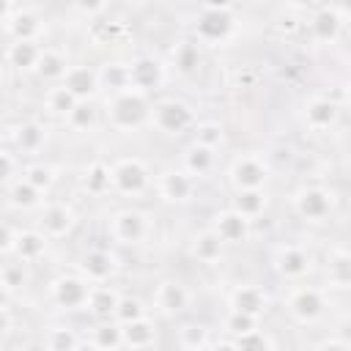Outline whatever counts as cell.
<instances>
[{
	"mask_svg": "<svg viewBox=\"0 0 351 351\" xmlns=\"http://www.w3.org/2000/svg\"><path fill=\"white\" fill-rule=\"evenodd\" d=\"M151 107L154 104L148 101V96L134 88L107 93L104 99V115L115 132H134L143 123H151Z\"/></svg>",
	"mask_w": 351,
	"mask_h": 351,
	"instance_id": "6da1fadb",
	"label": "cell"
},
{
	"mask_svg": "<svg viewBox=\"0 0 351 351\" xmlns=\"http://www.w3.org/2000/svg\"><path fill=\"white\" fill-rule=\"evenodd\" d=\"M236 5H200L195 16V38L200 44H222L236 30Z\"/></svg>",
	"mask_w": 351,
	"mask_h": 351,
	"instance_id": "7a4b0ae2",
	"label": "cell"
},
{
	"mask_svg": "<svg viewBox=\"0 0 351 351\" xmlns=\"http://www.w3.org/2000/svg\"><path fill=\"white\" fill-rule=\"evenodd\" d=\"M110 173H112V189L126 197L143 195L151 184V170L140 156H123V159L112 162Z\"/></svg>",
	"mask_w": 351,
	"mask_h": 351,
	"instance_id": "3957f363",
	"label": "cell"
},
{
	"mask_svg": "<svg viewBox=\"0 0 351 351\" xmlns=\"http://www.w3.org/2000/svg\"><path fill=\"white\" fill-rule=\"evenodd\" d=\"M326 293L313 285H293L285 296V310L299 324H313L326 313Z\"/></svg>",
	"mask_w": 351,
	"mask_h": 351,
	"instance_id": "277c9868",
	"label": "cell"
},
{
	"mask_svg": "<svg viewBox=\"0 0 351 351\" xmlns=\"http://www.w3.org/2000/svg\"><path fill=\"white\" fill-rule=\"evenodd\" d=\"M195 123V112L181 99H159L151 107V126L162 134H181Z\"/></svg>",
	"mask_w": 351,
	"mask_h": 351,
	"instance_id": "5b68a950",
	"label": "cell"
},
{
	"mask_svg": "<svg viewBox=\"0 0 351 351\" xmlns=\"http://www.w3.org/2000/svg\"><path fill=\"white\" fill-rule=\"evenodd\" d=\"M107 233H110V239L115 244L134 247V244H143L145 241V236H148V219L137 208H121V211H115L107 219Z\"/></svg>",
	"mask_w": 351,
	"mask_h": 351,
	"instance_id": "8992f818",
	"label": "cell"
},
{
	"mask_svg": "<svg viewBox=\"0 0 351 351\" xmlns=\"http://www.w3.org/2000/svg\"><path fill=\"white\" fill-rule=\"evenodd\" d=\"M228 178L236 186V192H241V189H263V184L269 178V167H266L263 156H258V154H241V156H236L230 162Z\"/></svg>",
	"mask_w": 351,
	"mask_h": 351,
	"instance_id": "52a82bcc",
	"label": "cell"
},
{
	"mask_svg": "<svg viewBox=\"0 0 351 351\" xmlns=\"http://www.w3.org/2000/svg\"><path fill=\"white\" fill-rule=\"evenodd\" d=\"M52 302L63 310H82L88 307V296H90V282L80 274H60L52 280L49 285Z\"/></svg>",
	"mask_w": 351,
	"mask_h": 351,
	"instance_id": "ba28073f",
	"label": "cell"
},
{
	"mask_svg": "<svg viewBox=\"0 0 351 351\" xmlns=\"http://www.w3.org/2000/svg\"><path fill=\"white\" fill-rule=\"evenodd\" d=\"M332 206H335L332 192L324 186H302L293 195V208L307 222H324L332 214Z\"/></svg>",
	"mask_w": 351,
	"mask_h": 351,
	"instance_id": "9c48e42d",
	"label": "cell"
},
{
	"mask_svg": "<svg viewBox=\"0 0 351 351\" xmlns=\"http://www.w3.org/2000/svg\"><path fill=\"white\" fill-rule=\"evenodd\" d=\"M115 269H118V261H115V255H112L110 250H104V247H93V250L82 252V258H80V263H77V274L85 277L90 285H104V282H110L112 274H115Z\"/></svg>",
	"mask_w": 351,
	"mask_h": 351,
	"instance_id": "30bf717a",
	"label": "cell"
},
{
	"mask_svg": "<svg viewBox=\"0 0 351 351\" xmlns=\"http://www.w3.org/2000/svg\"><path fill=\"white\" fill-rule=\"evenodd\" d=\"M165 77H167L165 63L156 60V58H151V55L134 58V60L129 63V82H132L134 90H140V93H145V96H148L151 90L162 88Z\"/></svg>",
	"mask_w": 351,
	"mask_h": 351,
	"instance_id": "8fae6325",
	"label": "cell"
},
{
	"mask_svg": "<svg viewBox=\"0 0 351 351\" xmlns=\"http://www.w3.org/2000/svg\"><path fill=\"white\" fill-rule=\"evenodd\" d=\"M274 269H277V274H280L282 280H302V277L310 274L313 258H310V252H307L304 247H299V244H282V247H277V252H274Z\"/></svg>",
	"mask_w": 351,
	"mask_h": 351,
	"instance_id": "7c38bea8",
	"label": "cell"
},
{
	"mask_svg": "<svg viewBox=\"0 0 351 351\" xmlns=\"http://www.w3.org/2000/svg\"><path fill=\"white\" fill-rule=\"evenodd\" d=\"M156 192L170 203H186L195 195V178L184 167H167L156 176Z\"/></svg>",
	"mask_w": 351,
	"mask_h": 351,
	"instance_id": "4fadbf2b",
	"label": "cell"
},
{
	"mask_svg": "<svg viewBox=\"0 0 351 351\" xmlns=\"http://www.w3.org/2000/svg\"><path fill=\"white\" fill-rule=\"evenodd\" d=\"M343 22L346 19H343V14H340L337 5H315L313 14H310V19H307V27H310V36L315 41L329 44V41H335L340 36Z\"/></svg>",
	"mask_w": 351,
	"mask_h": 351,
	"instance_id": "5bb4252c",
	"label": "cell"
},
{
	"mask_svg": "<svg viewBox=\"0 0 351 351\" xmlns=\"http://www.w3.org/2000/svg\"><path fill=\"white\" fill-rule=\"evenodd\" d=\"M271 299L266 293V288L255 285V282H247V285H236L228 296V307L230 310H239V313H247V315H255L261 318L266 310H269Z\"/></svg>",
	"mask_w": 351,
	"mask_h": 351,
	"instance_id": "9a60e30c",
	"label": "cell"
},
{
	"mask_svg": "<svg viewBox=\"0 0 351 351\" xmlns=\"http://www.w3.org/2000/svg\"><path fill=\"white\" fill-rule=\"evenodd\" d=\"M74 228V211L66 203H47L41 206V217H38V230L47 239H63L69 230Z\"/></svg>",
	"mask_w": 351,
	"mask_h": 351,
	"instance_id": "2e32d148",
	"label": "cell"
},
{
	"mask_svg": "<svg viewBox=\"0 0 351 351\" xmlns=\"http://www.w3.org/2000/svg\"><path fill=\"white\" fill-rule=\"evenodd\" d=\"M151 299H154V307H156L162 315H178V313H184V310L189 307V291H186L181 282H176V280H162V282H156Z\"/></svg>",
	"mask_w": 351,
	"mask_h": 351,
	"instance_id": "e0dca14e",
	"label": "cell"
},
{
	"mask_svg": "<svg viewBox=\"0 0 351 351\" xmlns=\"http://www.w3.org/2000/svg\"><path fill=\"white\" fill-rule=\"evenodd\" d=\"M302 115H304V126H307V129H313V132H326V129H332V126L337 123L340 107H337L332 99H326V96H313V99L304 101Z\"/></svg>",
	"mask_w": 351,
	"mask_h": 351,
	"instance_id": "ac0fdd59",
	"label": "cell"
},
{
	"mask_svg": "<svg viewBox=\"0 0 351 351\" xmlns=\"http://www.w3.org/2000/svg\"><path fill=\"white\" fill-rule=\"evenodd\" d=\"M324 280L329 288L351 291V252L343 247H332L324 258Z\"/></svg>",
	"mask_w": 351,
	"mask_h": 351,
	"instance_id": "d6986e66",
	"label": "cell"
},
{
	"mask_svg": "<svg viewBox=\"0 0 351 351\" xmlns=\"http://www.w3.org/2000/svg\"><path fill=\"white\" fill-rule=\"evenodd\" d=\"M211 230L225 241V244H241L250 239V219H244L239 211L233 208H225V211H217L214 214V222H211Z\"/></svg>",
	"mask_w": 351,
	"mask_h": 351,
	"instance_id": "ffe728a7",
	"label": "cell"
},
{
	"mask_svg": "<svg viewBox=\"0 0 351 351\" xmlns=\"http://www.w3.org/2000/svg\"><path fill=\"white\" fill-rule=\"evenodd\" d=\"M63 85L80 99V101H90L99 93V71L90 66H71L69 74L63 77Z\"/></svg>",
	"mask_w": 351,
	"mask_h": 351,
	"instance_id": "44dd1931",
	"label": "cell"
},
{
	"mask_svg": "<svg viewBox=\"0 0 351 351\" xmlns=\"http://www.w3.org/2000/svg\"><path fill=\"white\" fill-rule=\"evenodd\" d=\"M47 143V129L38 123V121H25L16 126L14 132V151L19 156H33L44 148Z\"/></svg>",
	"mask_w": 351,
	"mask_h": 351,
	"instance_id": "7402d4cb",
	"label": "cell"
},
{
	"mask_svg": "<svg viewBox=\"0 0 351 351\" xmlns=\"http://www.w3.org/2000/svg\"><path fill=\"white\" fill-rule=\"evenodd\" d=\"M121 293L110 285V282H104V285H90V296H88V307L85 310H90L96 318H101V321H110V318H115V310H118V304H121Z\"/></svg>",
	"mask_w": 351,
	"mask_h": 351,
	"instance_id": "603a6c76",
	"label": "cell"
},
{
	"mask_svg": "<svg viewBox=\"0 0 351 351\" xmlns=\"http://www.w3.org/2000/svg\"><path fill=\"white\" fill-rule=\"evenodd\" d=\"M222 250H225V241L211 230H200L192 236V244H189V255L197 261V263H217L222 258Z\"/></svg>",
	"mask_w": 351,
	"mask_h": 351,
	"instance_id": "cb8c5ba5",
	"label": "cell"
},
{
	"mask_svg": "<svg viewBox=\"0 0 351 351\" xmlns=\"http://www.w3.org/2000/svg\"><path fill=\"white\" fill-rule=\"evenodd\" d=\"M41 55H44V47L38 41H11L8 52H5V60L16 71H30V69L36 71Z\"/></svg>",
	"mask_w": 351,
	"mask_h": 351,
	"instance_id": "d4e9b609",
	"label": "cell"
},
{
	"mask_svg": "<svg viewBox=\"0 0 351 351\" xmlns=\"http://www.w3.org/2000/svg\"><path fill=\"white\" fill-rule=\"evenodd\" d=\"M184 170L192 176V178H203V176H208L211 173V167H214V162H217V154L211 151V148H206V145H200V143H189L186 148H184Z\"/></svg>",
	"mask_w": 351,
	"mask_h": 351,
	"instance_id": "484cf974",
	"label": "cell"
},
{
	"mask_svg": "<svg viewBox=\"0 0 351 351\" xmlns=\"http://www.w3.org/2000/svg\"><path fill=\"white\" fill-rule=\"evenodd\" d=\"M170 66L181 74H192L200 66V41L195 36L176 41V47L170 49Z\"/></svg>",
	"mask_w": 351,
	"mask_h": 351,
	"instance_id": "4316f807",
	"label": "cell"
},
{
	"mask_svg": "<svg viewBox=\"0 0 351 351\" xmlns=\"http://www.w3.org/2000/svg\"><path fill=\"white\" fill-rule=\"evenodd\" d=\"M123 346L132 348V351H143V348H151L154 340H156V324L145 315L140 321H132V324H123Z\"/></svg>",
	"mask_w": 351,
	"mask_h": 351,
	"instance_id": "83f0119b",
	"label": "cell"
},
{
	"mask_svg": "<svg viewBox=\"0 0 351 351\" xmlns=\"http://www.w3.org/2000/svg\"><path fill=\"white\" fill-rule=\"evenodd\" d=\"M49 247V239L41 230H19V241L14 250V258L22 263H36L38 258H44Z\"/></svg>",
	"mask_w": 351,
	"mask_h": 351,
	"instance_id": "f1b7e54d",
	"label": "cell"
},
{
	"mask_svg": "<svg viewBox=\"0 0 351 351\" xmlns=\"http://www.w3.org/2000/svg\"><path fill=\"white\" fill-rule=\"evenodd\" d=\"M77 104H80V99H77V96H74L63 82H58V85L47 88V93H44V107H47V112H49V115L69 118V115L77 110Z\"/></svg>",
	"mask_w": 351,
	"mask_h": 351,
	"instance_id": "f546056e",
	"label": "cell"
},
{
	"mask_svg": "<svg viewBox=\"0 0 351 351\" xmlns=\"http://www.w3.org/2000/svg\"><path fill=\"white\" fill-rule=\"evenodd\" d=\"M96 71H99V88H104V90H110V93H118V90L132 88V82H129V63L107 60V63L99 66Z\"/></svg>",
	"mask_w": 351,
	"mask_h": 351,
	"instance_id": "4dcf8cb0",
	"label": "cell"
},
{
	"mask_svg": "<svg viewBox=\"0 0 351 351\" xmlns=\"http://www.w3.org/2000/svg\"><path fill=\"white\" fill-rule=\"evenodd\" d=\"M3 27H5V33L14 36V41H38V36H41V22L27 8H19V14Z\"/></svg>",
	"mask_w": 351,
	"mask_h": 351,
	"instance_id": "1f68e13d",
	"label": "cell"
},
{
	"mask_svg": "<svg viewBox=\"0 0 351 351\" xmlns=\"http://www.w3.org/2000/svg\"><path fill=\"white\" fill-rule=\"evenodd\" d=\"M69 69L71 66H69V60H66V55L60 49L44 47V55H41V60L36 66V74L41 80H58V82H63V77L69 74Z\"/></svg>",
	"mask_w": 351,
	"mask_h": 351,
	"instance_id": "d6a6232c",
	"label": "cell"
},
{
	"mask_svg": "<svg viewBox=\"0 0 351 351\" xmlns=\"http://www.w3.org/2000/svg\"><path fill=\"white\" fill-rule=\"evenodd\" d=\"M44 192L41 189H36L33 184H27L25 178H19V181H14L11 186H5V200H8V206H14V208H36V206H41V197Z\"/></svg>",
	"mask_w": 351,
	"mask_h": 351,
	"instance_id": "836d02e7",
	"label": "cell"
},
{
	"mask_svg": "<svg viewBox=\"0 0 351 351\" xmlns=\"http://www.w3.org/2000/svg\"><path fill=\"white\" fill-rule=\"evenodd\" d=\"M230 208L239 211L244 219L252 222L255 217H261L266 211V192L263 189H241V192H236Z\"/></svg>",
	"mask_w": 351,
	"mask_h": 351,
	"instance_id": "e575fe53",
	"label": "cell"
},
{
	"mask_svg": "<svg viewBox=\"0 0 351 351\" xmlns=\"http://www.w3.org/2000/svg\"><path fill=\"white\" fill-rule=\"evenodd\" d=\"M178 346L181 351H206L211 346V337H208V329L197 321H186L178 326Z\"/></svg>",
	"mask_w": 351,
	"mask_h": 351,
	"instance_id": "d590c367",
	"label": "cell"
},
{
	"mask_svg": "<svg viewBox=\"0 0 351 351\" xmlns=\"http://www.w3.org/2000/svg\"><path fill=\"white\" fill-rule=\"evenodd\" d=\"M82 186H85V192L88 195H104V192H110L112 189V173H110V165H104V162H93V165H88V170H85V176H82Z\"/></svg>",
	"mask_w": 351,
	"mask_h": 351,
	"instance_id": "8d00e7d4",
	"label": "cell"
},
{
	"mask_svg": "<svg viewBox=\"0 0 351 351\" xmlns=\"http://www.w3.org/2000/svg\"><path fill=\"white\" fill-rule=\"evenodd\" d=\"M99 351H118L123 346V329L118 321H101L96 329H93V337Z\"/></svg>",
	"mask_w": 351,
	"mask_h": 351,
	"instance_id": "74e56055",
	"label": "cell"
},
{
	"mask_svg": "<svg viewBox=\"0 0 351 351\" xmlns=\"http://www.w3.org/2000/svg\"><path fill=\"white\" fill-rule=\"evenodd\" d=\"M258 321H261V318H255V315H247V313H239V310H228L222 326H225L228 337H241V335H247V332H252V329H261Z\"/></svg>",
	"mask_w": 351,
	"mask_h": 351,
	"instance_id": "f35d334b",
	"label": "cell"
},
{
	"mask_svg": "<svg viewBox=\"0 0 351 351\" xmlns=\"http://www.w3.org/2000/svg\"><path fill=\"white\" fill-rule=\"evenodd\" d=\"M44 343H47L49 351H74L80 337L69 326H52V329L44 332Z\"/></svg>",
	"mask_w": 351,
	"mask_h": 351,
	"instance_id": "ab89813d",
	"label": "cell"
},
{
	"mask_svg": "<svg viewBox=\"0 0 351 351\" xmlns=\"http://www.w3.org/2000/svg\"><path fill=\"white\" fill-rule=\"evenodd\" d=\"M22 173H25L22 170V156L11 148H3L0 151V181H3V186H11L14 181H19Z\"/></svg>",
	"mask_w": 351,
	"mask_h": 351,
	"instance_id": "60d3db41",
	"label": "cell"
},
{
	"mask_svg": "<svg viewBox=\"0 0 351 351\" xmlns=\"http://www.w3.org/2000/svg\"><path fill=\"white\" fill-rule=\"evenodd\" d=\"M195 143H200V145L217 151V148H222V143H225V132H222L219 123H214V121H203V123L195 126Z\"/></svg>",
	"mask_w": 351,
	"mask_h": 351,
	"instance_id": "b9f144b4",
	"label": "cell"
},
{
	"mask_svg": "<svg viewBox=\"0 0 351 351\" xmlns=\"http://www.w3.org/2000/svg\"><path fill=\"white\" fill-rule=\"evenodd\" d=\"M0 282H3V291H5V293H14L16 288H22V282H25V263H22V261H8V263H3V269H0Z\"/></svg>",
	"mask_w": 351,
	"mask_h": 351,
	"instance_id": "7bdbcfd3",
	"label": "cell"
},
{
	"mask_svg": "<svg viewBox=\"0 0 351 351\" xmlns=\"http://www.w3.org/2000/svg\"><path fill=\"white\" fill-rule=\"evenodd\" d=\"M22 178H25L27 184H33L36 189L47 192V189L55 184V170H52L49 165H30V167H25Z\"/></svg>",
	"mask_w": 351,
	"mask_h": 351,
	"instance_id": "ee69618b",
	"label": "cell"
},
{
	"mask_svg": "<svg viewBox=\"0 0 351 351\" xmlns=\"http://www.w3.org/2000/svg\"><path fill=\"white\" fill-rule=\"evenodd\" d=\"M140 318H145L143 302L134 299V296H123L121 304H118V310H115V318H112V321H118V324L123 326V324H132V321H140Z\"/></svg>",
	"mask_w": 351,
	"mask_h": 351,
	"instance_id": "f6af8a7d",
	"label": "cell"
},
{
	"mask_svg": "<svg viewBox=\"0 0 351 351\" xmlns=\"http://www.w3.org/2000/svg\"><path fill=\"white\" fill-rule=\"evenodd\" d=\"M233 343L239 351H271V340L263 329H252L241 337H233Z\"/></svg>",
	"mask_w": 351,
	"mask_h": 351,
	"instance_id": "bcb514c9",
	"label": "cell"
},
{
	"mask_svg": "<svg viewBox=\"0 0 351 351\" xmlns=\"http://www.w3.org/2000/svg\"><path fill=\"white\" fill-rule=\"evenodd\" d=\"M93 121H96V107H93L90 101H80L77 110L66 118V123H69L71 129H90Z\"/></svg>",
	"mask_w": 351,
	"mask_h": 351,
	"instance_id": "7dc6e473",
	"label": "cell"
},
{
	"mask_svg": "<svg viewBox=\"0 0 351 351\" xmlns=\"http://www.w3.org/2000/svg\"><path fill=\"white\" fill-rule=\"evenodd\" d=\"M16 241H19V230H16L11 222H5V225H3V236H0V252H3L5 258H11L14 250H16Z\"/></svg>",
	"mask_w": 351,
	"mask_h": 351,
	"instance_id": "c3c4849f",
	"label": "cell"
},
{
	"mask_svg": "<svg viewBox=\"0 0 351 351\" xmlns=\"http://www.w3.org/2000/svg\"><path fill=\"white\" fill-rule=\"evenodd\" d=\"M110 5L107 3H77L74 5V11H80V14H85V16H96V14H104Z\"/></svg>",
	"mask_w": 351,
	"mask_h": 351,
	"instance_id": "681fc988",
	"label": "cell"
},
{
	"mask_svg": "<svg viewBox=\"0 0 351 351\" xmlns=\"http://www.w3.org/2000/svg\"><path fill=\"white\" fill-rule=\"evenodd\" d=\"M313 351H351V346L343 343V340H337V337H329V340H321Z\"/></svg>",
	"mask_w": 351,
	"mask_h": 351,
	"instance_id": "f907efd6",
	"label": "cell"
},
{
	"mask_svg": "<svg viewBox=\"0 0 351 351\" xmlns=\"http://www.w3.org/2000/svg\"><path fill=\"white\" fill-rule=\"evenodd\" d=\"M208 351H239V348H236L233 337H225V340H217V343H211V346H208Z\"/></svg>",
	"mask_w": 351,
	"mask_h": 351,
	"instance_id": "816d5d0a",
	"label": "cell"
},
{
	"mask_svg": "<svg viewBox=\"0 0 351 351\" xmlns=\"http://www.w3.org/2000/svg\"><path fill=\"white\" fill-rule=\"evenodd\" d=\"M16 351H49V348H47L44 340H27V343H22Z\"/></svg>",
	"mask_w": 351,
	"mask_h": 351,
	"instance_id": "f5cc1de1",
	"label": "cell"
},
{
	"mask_svg": "<svg viewBox=\"0 0 351 351\" xmlns=\"http://www.w3.org/2000/svg\"><path fill=\"white\" fill-rule=\"evenodd\" d=\"M74 351H99V348H96V343H93V340H80Z\"/></svg>",
	"mask_w": 351,
	"mask_h": 351,
	"instance_id": "db71d44e",
	"label": "cell"
},
{
	"mask_svg": "<svg viewBox=\"0 0 351 351\" xmlns=\"http://www.w3.org/2000/svg\"><path fill=\"white\" fill-rule=\"evenodd\" d=\"M255 82V71H244L239 74V85H252Z\"/></svg>",
	"mask_w": 351,
	"mask_h": 351,
	"instance_id": "11a10c76",
	"label": "cell"
},
{
	"mask_svg": "<svg viewBox=\"0 0 351 351\" xmlns=\"http://www.w3.org/2000/svg\"><path fill=\"white\" fill-rule=\"evenodd\" d=\"M346 101H348V107H351V82L346 85Z\"/></svg>",
	"mask_w": 351,
	"mask_h": 351,
	"instance_id": "9f6ffc18",
	"label": "cell"
}]
</instances>
